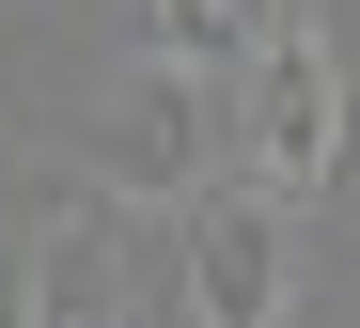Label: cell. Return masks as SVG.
Returning a JSON list of instances; mask_svg holds the SVG:
<instances>
[{
    "mask_svg": "<svg viewBox=\"0 0 360 328\" xmlns=\"http://www.w3.org/2000/svg\"><path fill=\"white\" fill-rule=\"evenodd\" d=\"M32 328H126V250H110L94 204H63L32 235Z\"/></svg>",
    "mask_w": 360,
    "mask_h": 328,
    "instance_id": "cell-4",
    "label": "cell"
},
{
    "mask_svg": "<svg viewBox=\"0 0 360 328\" xmlns=\"http://www.w3.org/2000/svg\"><path fill=\"white\" fill-rule=\"evenodd\" d=\"M110 172H126L141 204H188L204 188V79H188V47L126 63V94H110Z\"/></svg>",
    "mask_w": 360,
    "mask_h": 328,
    "instance_id": "cell-3",
    "label": "cell"
},
{
    "mask_svg": "<svg viewBox=\"0 0 360 328\" xmlns=\"http://www.w3.org/2000/svg\"><path fill=\"white\" fill-rule=\"evenodd\" d=\"M329 141H345V79H329V47H314V16H282L266 47H251V172H282L297 204L329 188Z\"/></svg>",
    "mask_w": 360,
    "mask_h": 328,
    "instance_id": "cell-2",
    "label": "cell"
},
{
    "mask_svg": "<svg viewBox=\"0 0 360 328\" xmlns=\"http://www.w3.org/2000/svg\"><path fill=\"white\" fill-rule=\"evenodd\" d=\"M157 16H172V32H188V47H204V32H219V0H157Z\"/></svg>",
    "mask_w": 360,
    "mask_h": 328,
    "instance_id": "cell-5",
    "label": "cell"
},
{
    "mask_svg": "<svg viewBox=\"0 0 360 328\" xmlns=\"http://www.w3.org/2000/svg\"><path fill=\"white\" fill-rule=\"evenodd\" d=\"M188 328H282V297H297V188L282 172H204L188 204Z\"/></svg>",
    "mask_w": 360,
    "mask_h": 328,
    "instance_id": "cell-1",
    "label": "cell"
}]
</instances>
